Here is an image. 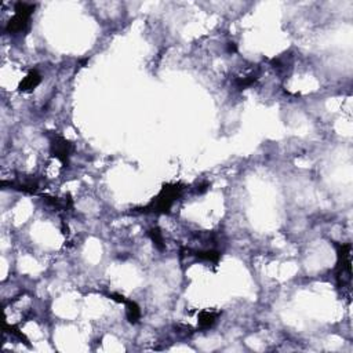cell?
<instances>
[{"label": "cell", "instance_id": "obj_10", "mask_svg": "<svg viewBox=\"0 0 353 353\" xmlns=\"http://www.w3.org/2000/svg\"><path fill=\"white\" fill-rule=\"evenodd\" d=\"M228 51H229V53H235V51H236V44L229 43V46H228Z\"/></svg>", "mask_w": 353, "mask_h": 353}, {"label": "cell", "instance_id": "obj_4", "mask_svg": "<svg viewBox=\"0 0 353 353\" xmlns=\"http://www.w3.org/2000/svg\"><path fill=\"white\" fill-rule=\"evenodd\" d=\"M10 187L17 190H21L25 193H35L39 188V182L35 178H25L24 181H17V182H11Z\"/></svg>", "mask_w": 353, "mask_h": 353}, {"label": "cell", "instance_id": "obj_6", "mask_svg": "<svg viewBox=\"0 0 353 353\" xmlns=\"http://www.w3.org/2000/svg\"><path fill=\"white\" fill-rule=\"evenodd\" d=\"M126 313H127V319L131 325H137L141 319V308L138 306L137 302L130 301V299H126Z\"/></svg>", "mask_w": 353, "mask_h": 353}, {"label": "cell", "instance_id": "obj_1", "mask_svg": "<svg viewBox=\"0 0 353 353\" xmlns=\"http://www.w3.org/2000/svg\"><path fill=\"white\" fill-rule=\"evenodd\" d=\"M181 192H182V187L180 184L164 185L163 189L160 190V193L153 199V202L142 209V213L152 211V213H156V214H168L170 209L173 207L174 202L181 195Z\"/></svg>", "mask_w": 353, "mask_h": 353}, {"label": "cell", "instance_id": "obj_5", "mask_svg": "<svg viewBox=\"0 0 353 353\" xmlns=\"http://www.w3.org/2000/svg\"><path fill=\"white\" fill-rule=\"evenodd\" d=\"M42 81V76L36 72V71H32L27 75V78H24V80L20 84V90L21 91H30L33 88H36Z\"/></svg>", "mask_w": 353, "mask_h": 353}, {"label": "cell", "instance_id": "obj_2", "mask_svg": "<svg viewBox=\"0 0 353 353\" xmlns=\"http://www.w3.org/2000/svg\"><path fill=\"white\" fill-rule=\"evenodd\" d=\"M14 17L8 21L7 30L10 33H18L25 30L29 24V18L35 11V4L32 3H25V1H18L15 3Z\"/></svg>", "mask_w": 353, "mask_h": 353}, {"label": "cell", "instance_id": "obj_8", "mask_svg": "<svg viewBox=\"0 0 353 353\" xmlns=\"http://www.w3.org/2000/svg\"><path fill=\"white\" fill-rule=\"evenodd\" d=\"M195 255L202 261H207V262H213L217 264L219 258H221V252L217 250H206V251H196Z\"/></svg>", "mask_w": 353, "mask_h": 353}, {"label": "cell", "instance_id": "obj_9", "mask_svg": "<svg viewBox=\"0 0 353 353\" xmlns=\"http://www.w3.org/2000/svg\"><path fill=\"white\" fill-rule=\"evenodd\" d=\"M148 235H149V238L152 239L153 244L156 245L160 251H163V250H164V239H163L162 231H160L159 228H152L151 231L148 232Z\"/></svg>", "mask_w": 353, "mask_h": 353}, {"label": "cell", "instance_id": "obj_7", "mask_svg": "<svg viewBox=\"0 0 353 353\" xmlns=\"http://www.w3.org/2000/svg\"><path fill=\"white\" fill-rule=\"evenodd\" d=\"M221 313L219 312H210V310H203L199 315V327L200 328H210L211 326L217 322V319Z\"/></svg>", "mask_w": 353, "mask_h": 353}, {"label": "cell", "instance_id": "obj_3", "mask_svg": "<svg viewBox=\"0 0 353 353\" xmlns=\"http://www.w3.org/2000/svg\"><path fill=\"white\" fill-rule=\"evenodd\" d=\"M50 148L53 156H55L65 167L69 164V158L73 151V146L69 141H66L65 138L61 136H55L51 138Z\"/></svg>", "mask_w": 353, "mask_h": 353}]
</instances>
